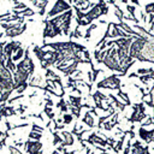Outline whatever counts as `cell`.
Here are the masks:
<instances>
[{"mask_svg":"<svg viewBox=\"0 0 154 154\" xmlns=\"http://www.w3.org/2000/svg\"><path fill=\"white\" fill-rule=\"evenodd\" d=\"M75 13H76V23L77 26H87L93 24L95 19H99L101 16H105L108 13V5L107 2H97L95 4L90 10L87 12L81 11L79 7H73Z\"/></svg>","mask_w":154,"mask_h":154,"instance_id":"obj_1","label":"cell"},{"mask_svg":"<svg viewBox=\"0 0 154 154\" xmlns=\"http://www.w3.org/2000/svg\"><path fill=\"white\" fill-rule=\"evenodd\" d=\"M102 64L108 70L114 71V72H118V75L122 73V67H120L119 60L117 58V47L116 46H112V47H108L107 48V54L103 58Z\"/></svg>","mask_w":154,"mask_h":154,"instance_id":"obj_2","label":"cell"},{"mask_svg":"<svg viewBox=\"0 0 154 154\" xmlns=\"http://www.w3.org/2000/svg\"><path fill=\"white\" fill-rule=\"evenodd\" d=\"M136 60L138 61H147V63H152L154 64V40L148 37L144 42L143 48L141 49V52L138 53Z\"/></svg>","mask_w":154,"mask_h":154,"instance_id":"obj_3","label":"cell"},{"mask_svg":"<svg viewBox=\"0 0 154 154\" xmlns=\"http://www.w3.org/2000/svg\"><path fill=\"white\" fill-rule=\"evenodd\" d=\"M120 85H122V82L117 73L107 76L106 78H103L96 83V87L99 89H109V90H119Z\"/></svg>","mask_w":154,"mask_h":154,"instance_id":"obj_4","label":"cell"},{"mask_svg":"<svg viewBox=\"0 0 154 154\" xmlns=\"http://www.w3.org/2000/svg\"><path fill=\"white\" fill-rule=\"evenodd\" d=\"M144 103L143 102H140V103H135L134 106H132V113H131V116L128 118V120L131 123V124H134V123H142L148 116L146 114V112H144Z\"/></svg>","mask_w":154,"mask_h":154,"instance_id":"obj_5","label":"cell"},{"mask_svg":"<svg viewBox=\"0 0 154 154\" xmlns=\"http://www.w3.org/2000/svg\"><path fill=\"white\" fill-rule=\"evenodd\" d=\"M71 10V4H69L67 1L65 0H57L55 4L53 5L52 10H49V12L47 13V17L52 18V17H55V16H59L66 11Z\"/></svg>","mask_w":154,"mask_h":154,"instance_id":"obj_6","label":"cell"},{"mask_svg":"<svg viewBox=\"0 0 154 154\" xmlns=\"http://www.w3.org/2000/svg\"><path fill=\"white\" fill-rule=\"evenodd\" d=\"M60 35H63L60 26L55 25L51 19L45 20V29H43V37L45 38H47V37L52 38V37L60 36Z\"/></svg>","mask_w":154,"mask_h":154,"instance_id":"obj_7","label":"cell"},{"mask_svg":"<svg viewBox=\"0 0 154 154\" xmlns=\"http://www.w3.org/2000/svg\"><path fill=\"white\" fill-rule=\"evenodd\" d=\"M25 149L29 154H42V143L40 141L30 140L25 143Z\"/></svg>","mask_w":154,"mask_h":154,"instance_id":"obj_8","label":"cell"},{"mask_svg":"<svg viewBox=\"0 0 154 154\" xmlns=\"http://www.w3.org/2000/svg\"><path fill=\"white\" fill-rule=\"evenodd\" d=\"M138 136L142 141H144L147 144L154 142V129L152 130H147L146 128H140L138 129Z\"/></svg>","mask_w":154,"mask_h":154,"instance_id":"obj_9","label":"cell"},{"mask_svg":"<svg viewBox=\"0 0 154 154\" xmlns=\"http://www.w3.org/2000/svg\"><path fill=\"white\" fill-rule=\"evenodd\" d=\"M60 136H61V138H63V143H61V144H63L64 147L72 146V144L75 143V137H73V134H72V132L64 130V131H61Z\"/></svg>","mask_w":154,"mask_h":154,"instance_id":"obj_10","label":"cell"},{"mask_svg":"<svg viewBox=\"0 0 154 154\" xmlns=\"http://www.w3.org/2000/svg\"><path fill=\"white\" fill-rule=\"evenodd\" d=\"M93 100H94L96 107L100 108V109H102V101L107 100V95H105L100 90H96V91L93 93Z\"/></svg>","mask_w":154,"mask_h":154,"instance_id":"obj_11","label":"cell"},{"mask_svg":"<svg viewBox=\"0 0 154 154\" xmlns=\"http://www.w3.org/2000/svg\"><path fill=\"white\" fill-rule=\"evenodd\" d=\"M82 123L85 124L88 128H94L95 126V118H94V114L90 112V111H87L82 118Z\"/></svg>","mask_w":154,"mask_h":154,"instance_id":"obj_12","label":"cell"},{"mask_svg":"<svg viewBox=\"0 0 154 154\" xmlns=\"http://www.w3.org/2000/svg\"><path fill=\"white\" fill-rule=\"evenodd\" d=\"M69 103L72 107H81L82 106V96H75V95H69Z\"/></svg>","mask_w":154,"mask_h":154,"instance_id":"obj_13","label":"cell"},{"mask_svg":"<svg viewBox=\"0 0 154 154\" xmlns=\"http://www.w3.org/2000/svg\"><path fill=\"white\" fill-rule=\"evenodd\" d=\"M142 102H143L144 105H147V106L154 108V100H153V97H152V95H150L149 93H147V94H144V95L142 96Z\"/></svg>","mask_w":154,"mask_h":154,"instance_id":"obj_14","label":"cell"},{"mask_svg":"<svg viewBox=\"0 0 154 154\" xmlns=\"http://www.w3.org/2000/svg\"><path fill=\"white\" fill-rule=\"evenodd\" d=\"M114 16L117 17V19H118L119 22H123V20H124V17H125L124 11H123L118 5H116V4H114Z\"/></svg>","mask_w":154,"mask_h":154,"instance_id":"obj_15","label":"cell"},{"mask_svg":"<svg viewBox=\"0 0 154 154\" xmlns=\"http://www.w3.org/2000/svg\"><path fill=\"white\" fill-rule=\"evenodd\" d=\"M117 96H119L122 100H123V102H125V105L126 106H130V99H129V95H128V93H125V91H123L122 89H119L118 91H117Z\"/></svg>","mask_w":154,"mask_h":154,"instance_id":"obj_16","label":"cell"},{"mask_svg":"<svg viewBox=\"0 0 154 154\" xmlns=\"http://www.w3.org/2000/svg\"><path fill=\"white\" fill-rule=\"evenodd\" d=\"M124 140H125V134L122 135V137L118 140V142H116V146L113 147V150L116 152V154H118L122 149H123V144H124Z\"/></svg>","mask_w":154,"mask_h":154,"instance_id":"obj_17","label":"cell"},{"mask_svg":"<svg viewBox=\"0 0 154 154\" xmlns=\"http://www.w3.org/2000/svg\"><path fill=\"white\" fill-rule=\"evenodd\" d=\"M95 29H97V24H95V23L90 24V25L87 28V31H85V34L83 35V38H85V40H89V38L91 37V32H93Z\"/></svg>","mask_w":154,"mask_h":154,"instance_id":"obj_18","label":"cell"},{"mask_svg":"<svg viewBox=\"0 0 154 154\" xmlns=\"http://www.w3.org/2000/svg\"><path fill=\"white\" fill-rule=\"evenodd\" d=\"M136 72H137L138 76H144V75L154 73V69L153 67H138Z\"/></svg>","mask_w":154,"mask_h":154,"instance_id":"obj_19","label":"cell"},{"mask_svg":"<svg viewBox=\"0 0 154 154\" xmlns=\"http://www.w3.org/2000/svg\"><path fill=\"white\" fill-rule=\"evenodd\" d=\"M140 78V81L143 83V84H148L149 83V81H153L154 79V73H149V75H144V76H140L138 77Z\"/></svg>","mask_w":154,"mask_h":154,"instance_id":"obj_20","label":"cell"},{"mask_svg":"<svg viewBox=\"0 0 154 154\" xmlns=\"http://www.w3.org/2000/svg\"><path fill=\"white\" fill-rule=\"evenodd\" d=\"M61 143H63V138H61L60 134L57 132V131H54L53 132V144L54 146H58V144H61Z\"/></svg>","mask_w":154,"mask_h":154,"instance_id":"obj_21","label":"cell"},{"mask_svg":"<svg viewBox=\"0 0 154 154\" xmlns=\"http://www.w3.org/2000/svg\"><path fill=\"white\" fill-rule=\"evenodd\" d=\"M72 120H73V116L71 113H64V116H63V124L64 125L70 124Z\"/></svg>","mask_w":154,"mask_h":154,"instance_id":"obj_22","label":"cell"},{"mask_svg":"<svg viewBox=\"0 0 154 154\" xmlns=\"http://www.w3.org/2000/svg\"><path fill=\"white\" fill-rule=\"evenodd\" d=\"M126 11L129 12L130 17L137 19V18H136V7H135V5H126Z\"/></svg>","mask_w":154,"mask_h":154,"instance_id":"obj_23","label":"cell"},{"mask_svg":"<svg viewBox=\"0 0 154 154\" xmlns=\"http://www.w3.org/2000/svg\"><path fill=\"white\" fill-rule=\"evenodd\" d=\"M69 109H70V112H71V114L73 116V117H76V118H79V116H81V107H72L71 105L69 106Z\"/></svg>","mask_w":154,"mask_h":154,"instance_id":"obj_24","label":"cell"},{"mask_svg":"<svg viewBox=\"0 0 154 154\" xmlns=\"http://www.w3.org/2000/svg\"><path fill=\"white\" fill-rule=\"evenodd\" d=\"M144 12L148 14H154V2H149L144 6Z\"/></svg>","mask_w":154,"mask_h":154,"instance_id":"obj_25","label":"cell"},{"mask_svg":"<svg viewBox=\"0 0 154 154\" xmlns=\"http://www.w3.org/2000/svg\"><path fill=\"white\" fill-rule=\"evenodd\" d=\"M41 136H42L41 132H37V131H31L30 135H29V137H30L31 140H34V141H40Z\"/></svg>","mask_w":154,"mask_h":154,"instance_id":"obj_26","label":"cell"},{"mask_svg":"<svg viewBox=\"0 0 154 154\" xmlns=\"http://www.w3.org/2000/svg\"><path fill=\"white\" fill-rule=\"evenodd\" d=\"M114 126H116V125H113V124H112L109 120H106V122L102 124V128H103L106 131H109V130H112Z\"/></svg>","mask_w":154,"mask_h":154,"instance_id":"obj_27","label":"cell"},{"mask_svg":"<svg viewBox=\"0 0 154 154\" xmlns=\"http://www.w3.org/2000/svg\"><path fill=\"white\" fill-rule=\"evenodd\" d=\"M23 54H24V49L23 48H19L18 51H17V53L13 55V60L16 61V60H19L22 57H23Z\"/></svg>","mask_w":154,"mask_h":154,"instance_id":"obj_28","label":"cell"},{"mask_svg":"<svg viewBox=\"0 0 154 154\" xmlns=\"http://www.w3.org/2000/svg\"><path fill=\"white\" fill-rule=\"evenodd\" d=\"M32 131H37V132H41V134H42V131H43V129H42L41 126H38V125H36V124H34V125H32Z\"/></svg>","mask_w":154,"mask_h":154,"instance_id":"obj_29","label":"cell"},{"mask_svg":"<svg viewBox=\"0 0 154 154\" xmlns=\"http://www.w3.org/2000/svg\"><path fill=\"white\" fill-rule=\"evenodd\" d=\"M10 153L11 154H22L17 148H14V147H10Z\"/></svg>","mask_w":154,"mask_h":154,"instance_id":"obj_30","label":"cell"},{"mask_svg":"<svg viewBox=\"0 0 154 154\" xmlns=\"http://www.w3.org/2000/svg\"><path fill=\"white\" fill-rule=\"evenodd\" d=\"M87 76H88V81H89V82H90V84H91V83H93V72H91V70H90V71H88Z\"/></svg>","mask_w":154,"mask_h":154,"instance_id":"obj_31","label":"cell"},{"mask_svg":"<svg viewBox=\"0 0 154 154\" xmlns=\"http://www.w3.org/2000/svg\"><path fill=\"white\" fill-rule=\"evenodd\" d=\"M141 20L142 22H147V16H146V12H143V11H141Z\"/></svg>","mask_w":154,"mask_h":154,"instance_id":"obj_32","label":"cell"},{"mask_svg":"<svg viewBox=\"0 0 154 154\" xmlns=\"http://www.w3.org/2000/svg\"><path fill=\"white\" fill-rule=\"evenodd\" d=\"M140 76L137 75V72H131V73H129V78H138Z\"/></svg>","mask_w":154,"mask_h":154,"instance_id":"obj_33","label":"cell"},{"mask_svg":"<svg viewBox=\"0 0 154 154\" xmlns=\"http://www.w3.org/2000/svg\"><path fill=\"white\" fill-rule=\"evenodd\" d=\"M130 1H131L135 6H140V1H138V0H130Z\"/></svg>","mask_w":154,"mask_h":154,"instance_id":"obj_34","label":"cell"},{"mask_svg":"<svg viewBox=\"0 0 154 154\" xmlns=\"http://www.w3.org/2000/svg\"><path fill=\"white\" fill-rule=\"evenodd\" d=\"M128 1H129V0H120V2H122V4H125V5L128 4Z\"/></svg>","mask_w":154,"mask_h":154,"instance_id":"obj_35","label":"cell"},{"mask_svg":"<svg viewBox=\"0 0 154 154\" xmlns=\"http://www.w3.org/2000/svg\"><path fill=\"white\" fill-rule=\"evenodd\" d=\"M52 154H63V153H59V152H58V150H54V152H53V153H52Z\"/></svg>","mask_w":154,"mask_h":154,"instance_id":"obj_36","label":"cell"},{"mask_svg":"<svg viewBox=\"0 0 154 154\" xmlns=\"http://www.w3.org/2000/svg\"><path fill=\"white\" fill-rule=\"evenodd\" d=\"M73 2V0H69V4H72Z\"/></svg>","mask_w":154,"mask_h":154,"instance_id":"obj_37","label":"cell"},{"mask_svg":"<svg viewBox=\"0 0 154 154\" xmlns=\"http://www.w3.org/2000/svg\"><path fill=\"white\" fill-rule=\"evenodd\" d=\"M77 1H79V0H73V2H75V4H76V2H77Z\"/></svg>","mask_w":154,"mask_h":154,"instance_id":"obj_38","label":"cell"},{"mask_svg":"<svg viewBox=\"0 0 154 154\" xmlns=\"http://www.w3.org/2000/svg\"><path fill=\"white\" fill-rule=\"evenodd\" d=\"M84 1H85V2H89V0H84Z\"/></svg>","mask_w":154,"mask_h":154,"instance_id":"obj_39","label":"cell"}]
</instances>
